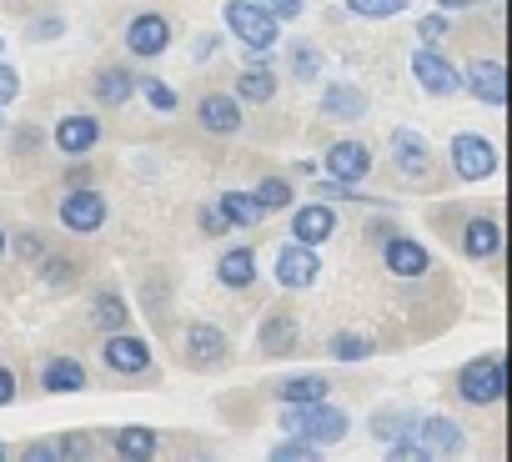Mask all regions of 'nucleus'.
<instances>
[{"mask_svg":"<svg viewBox=\"0 0 512 462\" xmlns=\"http://www.w3.org/2000/svg\"><path fill=\"white\" fill-rule=\"evenodd\" d=\"M277 427H282V432H302V437L317 442V447H337V442L352 432V417H347L342 407H332L327 397H317V402H282Z\"/></svg>","mask_w":512,"mask_h":462,"instance_id":"1","label":"nucleus"},{"mask_svg":"<svg viewBox=\"0 0 512 462\" xmlns=\"http://www.w3.org/2000/svg\"><path fill=\"white\" fill-rule=\"evenodd\" d=\"M226 31L246 46V51H272L282 41V21L267 11V6H256V0H226Z\"/></svg>","mask_w":512,"mask_h":462,"instance_id":"2","label":"nucleus"},{"mask_svg":"<svg viewBox=\"0 0 512 462\" xmlns=\"http://www.w3.org/2000/svg\"><path fill=\"white\" fill-rule=\"evenodd\" d=\"M457 397L467 407H497L507 397V362L497 352L487 357H472L462 372H457Z\"/></svg>","mask_w":512,"mask_h":462,"instance_id":"3","label":"nucleus"},{"mask_svg":"<svg viewBox=\"0 0 512 462\" xmlns=\"http://www.w3.org/2000/svg\"><path fill=\"white\" fill-rule=\"evenodd\" d=\"M56 216H61L66 231H76V237H96V231L106 226V216H111V206H106V196L96 186H66Z\"/></svg>","mask_w":512,"mask_h":462,"instance_id":"4","label":"nucleus"},{"mask_svg":"<svg viewBox=\"0 0 512 462\" xmlns=\"http://www.w3.org/2000/svg\"><path fill=\"white\" fill-rule=\"evenodd\" d=\"M427 457H457L462 447H467V432L452 422V417H442V412H432V417H407V427H402Z\"/></svg>","mask_w":512,"mask_h":462,"instance_id":"5","label":"nucleus"},{"mask_svg":"<svg viewBox=\"0 0 512 462\" xmlns=\"http://www.w3.org/2000/svg\"><path fill=\"white\" fill-rule=\"evenodd\" d=\"M412 76H417V86L427 91V96H457L462 91V71L432 46V41H422L417 51H412Z\"/></svg>","mask_w":512,"mask_h":462,"instance_id":"6","label":"nucleus"},{"mask_svg":"<svg viewBox=\"0 0 512 462\" xmlns=\"http://www.w3.org/2000/svg\"><path fill=\"white\" fill-rule=\"evenodd\" d=\"M272 272H277V287H287V292H312V287L322 282V257H317V247H307V242H287V247L277 252Z\"/></svg>","mask_w":512,"mask_h":462,"instance_id":"7","label":"nucleus"},{"mask_svg":"<svg viewBox=\"0 0 512 462\" xmlns=\"http://www.w3.org/2000/svg\"><path fill=\"white\" fill-rule=\"evenodd\" d=\"M452 171H457L462 181H487V176H497V146H492L487 136H477V131H457V136H452Z\"/></svg>","mask_w":512,"mask_h":462,"instance_id":"8","label":"nucleus"},{"mask_svg":"<svg viewBox=\"0 0 512 462\" xmlns=\"http://www.w3.org/2000/svg\"><path fill=\"white\" fill-rule=\"evenodd\" d=\"M101 357H106V367H111V372H121V377H146V372H156L146 337H131L126 327H121V332H106Z\"/></svg>","mask_w":512,"mask_h":462,"instance_id":"9","label":"nucleus"},{"mask_svg":"<svg viewBox=\"0 0 512 462\" xmlns=\"http://www.w3.org/2000/svg\"><path fill=\"white\" fill-rule=\"evenodd\" d=\"M322 171H327L332 181L362 186V181L372 176V151H367L357 136H342V141H332V146H327V156H322Z\"/></svg>","mask_w":512,"mask_h":462,"instance_id":"10","label":"nucleus"},{"mask_svg":"<svg viewBox=\"0 0 512 462\" xmlns=\"http://www.w3.org/2000/svg\"><path fill=\"white\" fill-rule=\"evenodd\" d=\"M126 51L141 56V61L166 56V51H171V21H166L161 11H141V16H131V26H126Z\"/></svg>","mask_w":512,"mask_h":462,"instance_id":"11","label":"nucleus"},{"mask_svg":"<svg viewBox=\"0 0 512 462\" xmlns=\"http://www.w3.org/2000/svg\"><path fill=\"white\" fill-rule=\"evenodd\" d=\"M226 352H231V342H226V332H221L216 322H191V327H186V342H181L186 367H196V372L221 367V362H226Z\"/></svg>","mask_w":512,"mask_h":462,"instance_id":"12","label":"nucleus"},{"mask_svg":"<svg viewBox=\"0 0 512 462\" xmlns=\"http://www.w3.org/2000/svg\"><path fill=\"white\" fill-rule=\"evenodd\" d=\"M382 267L392 277H427L432 272V252L417 242V237H402V231H392V237H382Z\"/></svg>","mask_w":512,"mask_h":462,"instance_id":"13","label":"nucleus"},{"mask_svg":"<svg viewBox=\"0 0 512 462\" xmlns=\"http://www.w3.org/2000/svg\"><path fill=\"white\" fill-rule=\"evenodd\" d=\"M462 86H467L482 106H492V111H502V106H507V66H502L497 56L472 61V66L462 71Z\"/></svg>","mask_w":512,"mask_h":462,"instance_id":"14","label":"nucleus"},{"mask_svg":"<svg viewBox=\"0 0 512 462\" xmlns=\"http://www.w3.org/2000/svg\"><path fill=\"white\" fill-rule=\"evenodd\" d=\"M392 166H397L407 181L432 176V146H427V136H422V131H412V126L392 131Z\"/></svg>","mask_w":512,"mask_h":462,"instance_id":"15","label":"nucleus"},{"mask_svg":"<svg viewBox=\"0 0 512 462\" xmlns=\"http://www.w3.org/2000/svg\"><path fill=\"white\" fill-rule=\"evenodd\" d=\"M367 91L362 86H352V81H332L327 91H322V101H317V111L327 116V121H342V126H352V121H362L367 116Z\"/></svg>","mask_w":512,"mask_h":462,"instance_id":"16","label":"nucleus"},{"mask_svg":"<svg viewBox=\"0 0 512 462\" xmlns=\"http://www.w3.org/2000/svg\"><path fill=\"white\" fill-rule=\"evenodd\" d=\"M196 121H201V131H211V136H236V131H241V101H236L231 91H211V96H201Z\"/></svg>","mask_w":512,"mask_h":462,"instance_id":"17","label":"nucleus"},{"mask_svg":"<svg viewBox=\"0 0 512 462\" xmlns=\"http://www.w3.org/2000/svg\"><path fill=\"white\" fill-rule=\"evenodd\" d=\"M332 231H337V211H332L327 201H307V206H297V216H292V242L322 247Z\"/></svg>","mask_w":512,"mask_h":462,"instance_id":"18","label":"nucleus"},{"mask_svg":"<svg viewBox=\"0 0 512 462\" xmlns=\"http://www.w3.org/2000/svg\"><path fill=\"white\" fill-rule=\"evenodd\" d=\"M497 252H502V226H497V216H472V221L462 226V257L492 262Z\"/></svg>","mask_w":512,"mask_h":462,"instance_id":"19","label":"nucleus"},{"mask_svg":"<svg viewBox=\"0 0 512 462\" xmlns=\"http://www.w3.org/2000/svg\"><path fill=\"white\" fill-rule=\"evenodd\" d=\"M51 141H56L66 156H86V151H96V141H101V121H96V116H61V126L51 131Z\"/></svg>","mask_w":512,"mask_h":462,"instance_id":"20","label":"nucleus"},{"mask_svg":"<svg viewBox=\"0 0 512 462\" xmlns=\"http://www.w3.org/2000/svg\"><path fill=\"white\" fill-rule=\"evenodd\" d=\"M91 452H96V442H91L86 432H56V437H36V442H26V457H36V462L91 457Z\"/></svg>","mask_w":512,"mask_h":462,"instance_id":"21","label":"nucleus"},{"mask_svg":"<svg viewBox=\"0 0 512 462\" xmlns=\"http://www.w3.org/2000/svg\"><path fill=\"white\" fill-rule=\"evenodd\" d=\"M111 452H116V457H126V462H151V457L161 452V437H156V427L126 422V427H116V432H111Z\"/></svg>","mask_w":512,"mask_h":462,"instance_id":"22","label":"nucleus"},{"mask_svg":"<svg viewBox=\"0 0 512 462\" xmlns=\"http://www.w3.org/2000/svg\"><path fill=\"white\" fill-rule=\"evenodd\" d=\"M216 282L231 287V292L256 287V252H251V247H226V252L216 257Z\"/></svg>","mask_w":512,"mask_h":462,"instance_id":"23","label":"nucleus"},{"mask_svg":"<svg viewBox=\"0 0 512 462\" xmlns=\"http://www.w3.org/2000/svg\"><path fill=\"white\" fill-rule=\"evenodd\" d=\"M236 101H251V106H267L272 96H277V71H272V61H246V71L236 76V91H231Z\"/></svg>","mask_w":512,"mask_h":462,"instance_id":"24","label":"nucleus"},{"mask_svg":"<svg viewBox=\"0 0 512 462\" xmlns=\"http://www.w3.org/2000/svg\"><path fill=\"white\" fill-rule=\"evenodd\" d=\"M297 347H302V322L287 317V312H272L262 322V352L267 357H292Z\"/></svg>","mask_w":512,"mask_h":462,"instance_id":"25","label":"nucleus"},{"mask_svg":"<svg viewBox=\"0 0 512 462\" xmlns=\"http://www.w3.org/2000/svg\"><path fill=\"white\" fill-rule=\"evenodd\" d=\"M81 387H86V367H81L76 357H51V362L41 367V392L66 397V392H81Z\"/></svg>","mask_w":512,"mask_h":462,"instance_id":"26","label":"nucleus"},{"mask_svg":"<svg viewBox=\"0 0 512 462\" xmlns=\"http://www.w3.org/2000/svg\"><path fill=\"white\" fill-rule=\"evenodd\" d=\"M216 211L226 216V226H241V231H251V226H262V201H256L251 191H221L216 196Z\"/></svg>","mask_w":512,"mask_h":462,"instance_id":"27","label":"nucleus"},{"mask_svg":"<svg viewBox=\"0 0 512 462\" xmlns=\"http://www.w3.org/2000/svg\"><path fill=\"white\" fill-rule=\"evenodd\" d=\"M91 96H96L101 106H126V101L136 96V76H131L126 66H101V71H96Z\"/></svg>","mask_w":512,"mask_h":462,"instance_id":"28","label":"nucleus"},{"mask_svg":"<svg viewBox=\"0 0 512 462\" xmlns=\"http://www.w3.org/2000/svg\"><path fill=\"white\" fill-rule=\"evenodd\" d=\"M332 387H327V377H317V372H292V377H282L277 382V402H317V397H327Z\"/></svg>","mask_w":512,"mask_h":462,"instance_id":"29","label":"nucleus"},{"mask_svg":"<svg viewBox=\"0 0 512 462\" xmlns=\"http://www.w3.org/2000/svg\"><path fill=\"white\" fill-rule=\"evenodd\" d=\"M91 322H96V332H121V327L131 322V312H126V302H121L116 292H96V302H91Z\"/></svg>","mask_w":512,"mask_h":462,"instance_id":"30","label":"nucleus"},{"mask_svg":"<svg viewBox=\"0 0 512 462\" xmlns=\"http://www.w3.org/2000/svg\"><path fill=\"white\" fill-rule=\"evenodd\" d=\"M327 352H332L337 362H367V357L377 352V342H372L367 332H337V337L327 342Z\"/></svg>","mask_w":512,"mask_h":462,"instance_id":"31","label":"nucleus"},{"mask_svg":"<svg viewBox=\"0 0 512 462\" xmlns=\"http://www.w3.org/2000/svg\"><path fill=\"white\" fill-rule=\"evenodd\" d=\"M407 6H412V0H347V16H357V21H392Z\"/></svg>","mask_w":512,"mask_h":462,"instance_id":"32","label":"nucleus"},{"mask_svg":"<svg viewBox=\"0 0 512 462\" xmlns=\"http://www.w3.org/2000/svg\"><path fill=\"white\" fill-rule=\"evenodd\" d=\"M251 196L262 201V211H282V206H292V181L287 176H262Z\"/></svg>","mask_w":512,"mask_h":462,"instance_id":"33","label":"nucleus"},{"mask_svg":"<svg viewBox=\"0 0 512 462\" xmlns=\"http://www.w3.org/2000/svg\"><path fill=\"white\" fill-rule=\"evenodd\" d=\"M292 76H297L302 86H312V81L322 76V51H317L312 41H297V46H292Z\"/></svg>","mask_w":512,"mask_h":462,"instance_id":"34","label":"nucleus"},{"mask_svg":"<svg viewBox=\"0 0 512 462\" xmlns=\"http://www.w3.org/2000/svg\"><path fill=\"white\" fill-rule=\"evenodd\" d=\"M36 267H41V282H46V287H71V282L81 277V267H76L71 257H56V252H46Z\"/></svg>","mask_w":512,"mask_h":462,"instance_id":"35","label":"nucleus"},{"mask_svg":"<svg viewBox=\"0 0 512 462\" xmlns=\"http://www.w3.org/2000/svg\"><path fill=\"white\" fill-rule=\"evenodd\" d=\"M317 452H322V447H317V442H307L302 432H287V442H277V447H272V457H277V462H317Z\"/></svg>","mask_w":512,"mask_h":462,"instance_id":"36","label":"nucleus"},{"mask_svg":"<svg viewBox=\"0 0 512 462\" xmlns=\"http://www.w3.org/2000/svg\"><path fill=\"white\" fill-rule=\"evenodd\" d=\"M136 91H141V96L151 101V111H161V116H171V111L181 106V96H176V91H171L166 81H156V76H146V81H141Z\"/></svg>","mask_w":512,"mask_h":462,"instance_id":"37","label":"nucleus"},{"mask_svg":"<svg viewBox=\"0 0 512 462\" xmlns=\"http://www.w3.org/2000/svg\"><path fill=\"white\" fill-rule=\"evenodd\" d=\"M6 247H16V257H26V262H41L51 252L41 231H16V237H6Z\"/></svg>","mask_w":512,"mask_h":462,"instance_id":"38","label":"nucleus"},{"mask_svg":"<svg viewBox=\"0 0 512 462\" xmlns=\"http://www.w3.org/2000/svg\"><path fill=\"white\" fill-rule=\"evenodd\" d=\"M407 417H412V412H392V407H382V412L372 417V437H377V442H392V437L407 427Z\"/></svg>","mask_w":512,"mask_h":462,"instance_id":"39","label":"nucleus"},{"mask_svg":"<svg viewBox=\"0 0 512 462\" xmlns=\"http://www.w3.org/2000/svg\"><path fill=\"white\" fill-rule=\"evenodd\" d=\"M447 31H452L447 11H437V16H422V21H417V36H422V41H432V46H437V41H442Z\"/></svg>","mask_w":512,"mask_h":462,"instance_id":"40","label":"nucleus"},{"mask_svg":"<svg viewBox=\"0 0 512 462\" xmlns=\"http://www.w3.org/2000/svg\"><path fill=\"white\" fill-rule=\"evenodd\" d=\"M16 96H21V76H16V71H11L6 61H0V111H6V106H11Z\"/></svg>","mask_w":512,"mask_h":462,"instance_id":"41","label":"nucleus"},{"mask_svg":"<svg viewBox=\"0 0 512 462\" xmlns=\"http://www.w3.org/2000/svg\"><path fill=\"white\" fill-rule=\"evenodd\" d=\"M256 6H267V11H272V16L282 21V26L302 16V0H256Z\"/></svg>","mask_w":512,"mask_h":462,"instance_id":"42","label":"nucleus"},{"mask_svg":"<svg viewBox=\"0 0 512 462\" xmlns=\"http://www.w3.org/2000/svg\"><path fill=\"white\" fill-rule=\"evenodd\" d=\"M61 31H66V21H61V16H46V21H36V26L26 31V41H56Z\"/></svg>","mask_w":512,"mask_h":462,"instance_id":"43","label":"nucleus"},{"mask_svg":"<svg viewBox=\"0 0 512 462\" xmlns=\"http://www.w3.org/2000/svg\"><path fill=\"white\" fill-rule=\"evenodd\" d=\"M201 231H206V237H221V231H226V216H221L216 206H206V211H201Z\"/></svg>","mask_w":512,"mask_h":462,"instance_id":"44","label":"nucleus"},{"mask_svg":"<svg viewBox=\"0 0 512 462\" xmlns=\"http://www.w3.org/2000/svg\"><path fill=\"white\" fill-rule=\"evenodd\" d=\"M16 392H21V387H16V372H11V367H0V407H11Z\"/></svg>","mask_w":512,"mask_h":462,"instance_id":"45","label":"nucleus"},{"mask_svg":"<svg viewBox=\"0 0 512 462\" xmlns=\"http://www.w3.org/2000/svg\"><path fill=\"white\" fill-rule=\"evenodd\" d=\"M211 51H216V36H196V46H191V61L201 66V61H211Z\"/></svg>","mask_w":512,"mask_h":462,"instance_id":"46","label":"nucleus"},{"mask_svg":"<svg viewBox=\"0 0 512 462\" xmlns=\"http://www.w3.org/2000/svg\"><path fill=\"white\" fill-rule=\"evenodd\" d=\"M91 176H96L91 166H71V171H66V186H91Z\"/></svg>","mask_w":512,"mask_h":462,"instance_id":"47","label":"nucleus"},{"mask_svg":"<svg viewBox=\"0 0 512 462\" xmlns=\"http://www.w3.org/2000/svg\"><path fill=\"white\" fill-rule=\"evenodd\" d=\"M472 6H482V0H437V11H447V16L452 11H472Z\"/></svg>","mask_w":512,"mask_h":462,"instance_id":"48","label":"nucleus"},{"mask_svg":"<svg viewBox=\"0 0 512 462\" xmlns=\"http://www.w3.org/2000/svg\"><path fill=\"white\" fill-rule=\"evenodd\" d=\"M367 237L382 242V237H392V226H387V221H372V226H367Z\"/></svg>","mask_w":512,"mask_h":462,"instance_id":"49","label":"nucleus"},{"mask_svg":"<svg viewBox=\"0 0 512 462\" xmlns=\"http://www.w3.org/2000/svg\"><path fill=\"white\" fill-rule=\"evenodd\" d=\"M21 146H31V151H36V146H41V131H36V126H26V131H21Z\"/></svg>","mask_w":512,"mask_h":462,"instance_id":"50","label":"nucleus"},{"mask_svg":"<svg viewBox=\"0 0 512 462\" xmlns=\"http://www.w3.org/2000/svg\"><path fill=\"white\" fill-rule=\"evenodd\" d=\"M0 257H6V231H0Z\"/></svg>","mask_w":512,"mask_h":462,"instance_id":"51","label":"nucleus"},{"mask_svg":"<svg viewBox=\"0 0 512 462\" xmlns=\"http://www.w3.org/2000/svg\"><path fill=\"white\" fill-rule=\"evenodd\" d=\"M0 457H11V447H6V442H0Z\"/></svg>","mask_w":512,"mask_h":462,"instance_id":"52","label":"nucleus"},{"mask_svg":"<svg viewBox=\"0 0 512 462\" xmlns=\"http://www.w3.org/2000/svg\"><path fill=\"white\" fill-rule=\"evenodd\" d=\"M0 131H6V111H0Z\"/></svg>","mask_w":512,"mask_h":462,"instance_id":"53","label":"nucleus"},{"mask_svg":"<svg viewBox=\"0 0 512 462\" xmlns=\"http://www.w3.org/2000/svg\"><path fill=\"white\" fill-rule=\"evenodd\" d=\"M0 56H6V36H0Z\"/></svg>","mask_w":512,"mask_h":462,"instance_id":"54","label":"nucleus"}]
</instances>
